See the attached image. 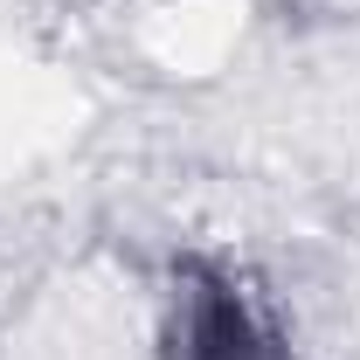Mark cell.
I'll return each mask as SVG.
<instances>
[{"label":"cell","mask_w":360,"mask_h":360,"mask_svg":"<svg viewBox=\"0 0 360 360\" xmlns=\"http://www.w3.org/2000/svg\"><path fill=\"white\" fill-rule=\"evenodd\" d=\"M174 360H284L243 284L215 264L180 270V326H174Z\"/></svg>","instance_id":"6da1fadb"}]
</instances>
